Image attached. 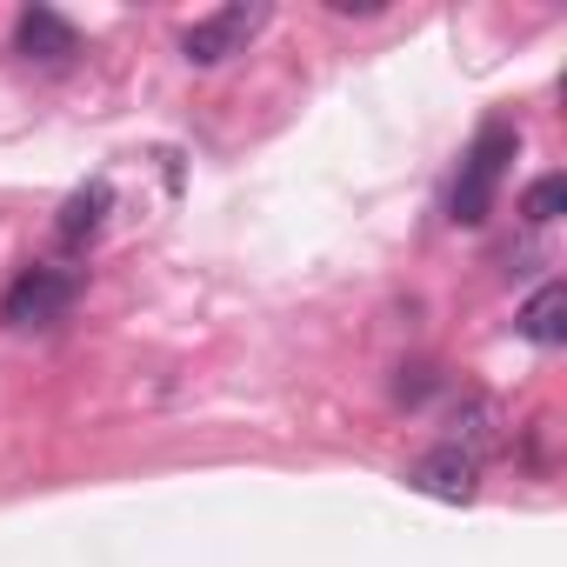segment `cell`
<instances>
[{
	"mask_svg": "<svg viewBox=\"0 0 567 567\" xmlns=\"http://www.w3.org/2000/svg\"><path fill=\"white\" fill-rule=\"evenodd\" d=\"M74 301H81V274H68V267H28L14 288L0 295V328H21V334L54 328V321H68Z\"/></svg>",
	"mask_w": 567,
	"mask_h": 567,
	"instance_id": "3",
	"label": "cell"
},
{
	"mask_svg": "<svg viewBox=\"0 0 567 567\" xmlns=\"http://www.w3.org/2000/svg\"><path fill=\"white\" fill-rule=\"evenodd\" d=\"M514 154H520V127H514V121H487V127L474 134V147H467V161H461V174H454V194H447V214H454L461 227H481V220L494 214V194H501Z\"/></svg>",
	"mask_w": 567,
	"mask_h": 567,
	"instance_id": "1",
	"label": "cell"
},
{
	"mask_svg": "<svg viewBox=\"0 0 567 567\" xmlns=\"http://www.w3.org/2000/svg\"><path fill=\"white\" fill-rule=\"evenodd\" d=\"M107 214H114V181H87L81 194H68V207H61V220H54V240H61L68 254H81V247L101 240Z\"/></svg>",
	"mask_w": 567,
	"mask_h": 567,
	"instance_id": "6",
	"label": "cell"
},
{
	"mask_svg": "<svg viewBox=\"0 0 567 567\" xmlns=\"http://www.w3.org/2000/svg\"><path fill=\"white\" fill-rule=\"evenodd\" d=\"M14 48H21L28 61L54 68V61H74V54H81V34H74L68 14H54V8H28V14L14 21Z\"/></svg>",
	"mask_w": 567,
	"mask_h": 567,
	"instance_id": "5",
	"label": "cell"
},
{
	"mask_svg": "<svg viewBox=\"0 0 567 567\" xmlns=\"http://www.w3.org/2000/svg\"><path fill=\"white\" fill-rule=\"evenodd\" d=\"M408 487H421V494H434V501H474L481 467H474L467 454H454V447H434V454H421V461L408 467Z\"/></svg>",
	"mask_w": 567,
	"mask_h": 567,
	"instance_id": "7",
	"label": "cell"
},
{
	"mask_svg": "<svg viewBox=\"0 0 567 567\" xmlns=\"http://www.w3.org/2000/svg\"><path fill=\"white\" fill-rule=\"evenodd\" d=\"M534 348H560L567 341V288L560 280H547V288H534V301L520 308V321H514Z\"/></svg>",
	"mask_w": 567,
	"mask_h": 567,
	"instance_id": "8",
	"label": "cell"
},
{
	"mask_svg": "<svg viewBox=\"0 0 567 567\" xmlns=\"http://www.w3.org/2000/svg\"><path fill=\"white\" fill-rule=\"evenodd\" d=\"M441 447H454V454H467L481 467V461H494L507 447V414L487 394H461V408H447V441Z\"/></svg>",
	"mask_w": 567,
	"mask_h": 567,
	"instance_id": "4",
	"label": "cell"
},
{
	"mask_svg": "<svg viewBox=\"0 0 567 567\" xmlns=\"http://www.w3.org/2000/svg\"><path fill=\"white\" fill-rule=\"evenodd\" d=\"M267 21H274L267 0H227V8L200 14V21L181 34V54H187V68H220V61L247 54V48L260 41V28H267Z\"/></svg>",
	"mask_w": 567,
	"mask_h": 567,
	"instance_id": "2",
	"label": "cell"
},
{
	"mask_svg": "<svg viewBox=\"0 0 567 567\" xmlns=\"http://www.w3.org/2000/svg\"><path fill=\"white\" fill-rule=\"evenodd\" d=\"M328 8H334V14H361V21H368V14H388V0H328Z\"/></svg>",
	"mask_w": 567,
	"mask_h": 567,
	"instance_id": "10",
	"label": "cell"
},
{
	"mask_svg": "<svg viewBox=\"0 0 567 567\" xmlns=\"http://www.w3.org/2000/svg\"><path fill=\"white\" fill-rule=\"evenodd\" d=\"M560 207H567V174H540V181H534V187L520 194V214H527L534 227H547V220H554Z\"/></svg>",
	"mask_w": 567,
	"mask_h": 567,
	"instance_id": "9",
	"label": "cell"
}]
</instances>
